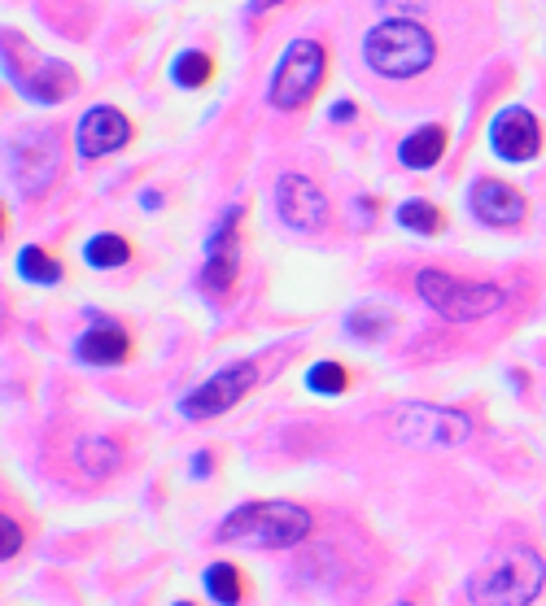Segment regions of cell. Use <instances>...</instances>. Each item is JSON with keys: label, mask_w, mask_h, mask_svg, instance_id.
I'll use <instances>...</instances> for the list:
<instances>
[{"label": "cell", "mask_w": 546, "mask_h": 606, "mask_svg": "<svg viewBox=\"0 0 546 606\" xmlns=\"http://www.w3.org/2000/svg\"><path fill=\"white\" fill-rule=\"evenodd\" d=\"M546 585V563L530 546H508L495 550L473 576H468V598L473 606H530Z\"/></svg>", "instance_id": "cell-1"}, {"label": "cell", "mask_w": 546, "mask_h": 606, "mask_svg": "<svg viewBox=\"0 0 546 606\" xmlns=\"http://www.w3.org/2000/svg\"><path fill=\"white\" fill-rule=\"evenodd\" d=\"M315 528L311 511L298 502H245L219 524V541H241L254 550H289Z\"/></svg>", "instance_id": "cell-2"}, {"label": "cell", "mask_w": 546, "mask_h": 606, "mask_svg": "<svg viewBox=\"0 0 546 606\" xmlns=\"http://www.w3.org/2000/svg\"><path fill=\"white\" fill-rule=\"evenodd\" d=\"M433 53H438V44H433L429 26H420L416 18L381 22V26H372L368 39H363L368 66H372L376 74H385V79H411V74L429 70V66H433Z\"/></svg>", "instance_id": "cell-3"}, {"label": "cell", "mask_w": 546, "mask_h": 606, "mask_svg": "<svg viewBox=\"0 0 546 606\" xmlns=\"http://www.w3.org/2000/svg\"><path fill=\"white\" fill-rule=\"evenodd\" d=\"M416 293L451 323H473V318H486V314H495L503 305V289L468 284V280H455V276L433 271V267L416 276Z\"/></svg>", "instance_id": "cell-4"}, {"label": "cell", "mask_w": 546, "mask_h": 606, "mask_svg": "<svg viewBox=\"0 0 546 606\" xmlns=\"http://www.w3.org/2000/svg\"><path fill=\"white\" fill-rule=\"evenodd\" d=\"M324 74H328V53H324V44H315V39H293V44L284 48L280 66H276V79H271V92H267V96H271L276 109H302V105L320 92Z\"/></svg>", "instance_id": "cell-5"}, {"label": "cell", "mask_w": 546, "mask_h": 606, "mask_svg": "<svg viewBox=\"0 0 546 606\" xmlns=\"http://www.w3.org/2000/svg\"><path fill=\"white\" fill-rule=\"evenodd\" d=\"M57 166H61V140H57L53 127L31 131V136H18L9 144V171H13V184L26 197H39L57 179Z\"/></svg>", "instance_id": "cell-6"}, {"label": "cell", "mask_w": 546, "mask_h": 606, "mask_svg": "<svg viewBox=\"0 0 546 606\" xmlns=\"http://www.w3.org/2000/svg\"><path fill=\"white\" fill-rule=\"evenodd\" d=\"M473 432L468 415L460 410H442V406H407L394 419V436L403 445H420V450H446V445H464Z\"/></svg>", "instance_id": "cell-7"}, {"label": "cell", "mask_w": 546, "mask_h": 606, "mask_svg": "<svg viewBox=\"0 0 546 606\" xmlns=\"http://www.w3.org/2000/svg\"><path fill=\"white\" fill-rule=\"evenodd\" d=\"M241 219H245V206H228L210 245H206V276L201 284L214 293V298H228L232 284H236V271H241Z\"/></svg>", "instance_id": "cell-8"}, {"label": "cell", "mask_w": 546, "mask_h": 606, "mask_svg": "<svg viewBox=\"0 0 546 606\" xmlns=\"http://www.w3.org/2000/svg\"><path fill=\"white\" fill-rule=\"evenodd\" d=\"M254 380H258V366H254V362H236V366L210 375L206 384H197V388L179 401V410H184L188 419H214V415L232 410V406L254 388Z\"/></svg>", "instance_id": "cell-9"}, {"label": "cell", "mask_w": 546, "mask_h": 606, "mask_svg": "<svg viewBox=\"0 0 546 606\" xmlns=\"http://www.w3.org/2000/svg\"><path fill=\"white\" fill-rule=\"evenodd\" d=\"M276 210L293 232H320L328 223V201L306 175H280L276 184Z\"/></svg>", "instance_id": "cell-10"}, {"label": "cell", "mask_w": 546, "mask_h": 606, "mask_svg": "<svg viewBox=\"0 0 546 606\" xmlns=\"http://www.w3.org/2000/svg\"><path fill=\"white\" fill-rule=\"evenodd\" d=\"M131 140V123L123 109L114 105H96L79 118L74 127V144H79V158H105V153H118L123 144Z\"/></svg>", "instance_id": "cell-11"}, {"label": "cell", "mask_w": 546, "mask_h": 606, "mask_svg": "<svg viewBox=\"0 0 546 606\" xmlns=\"http://www.w3.org/2000/svg\"><path fill=\"white\" fill-rule=\"evenodd\" d=\"M490 144H495V153L508 158V162H530V158H538V149H543V127H538V118H534L530 109L512 105V109H503V114L495 118Z\"/></svg>", "instance_id": "cell-12"}, {"label": "cell", "mask_w": 546, "mask_h": 606, "mask_svg": "<svg viewBox=\"0 0 546 606\" xmlns=\"http://www.w3.org/2000/svg\"><path fill=\"white\" fill-rule=\"evenodd\" d=\"M473 214L490 228H516L525 219V197L503 179H477L473 184Z\"/></svg>", "instance_id": "cell-13"}, {"label": "cell", "mask_w": 546, "mask_h": 606, "mask_svg": "<svg viewBox=\"0 0 546 606\" xmlns=\"http://www.w3.org/2000/svg\"><path fill=\"white\" fill-rule=\"evenodd\" d=\"M127 353H131V340L114 323H96L92 331L79 336V358L92 366H118V362H127Z\"/></svg>", "instance_id": "cell-14"}, {"label": "cell", "mask_w": 546, "mask_h": 606, "mask_svg": "<svg viewBox=\"0 0 546 606\" xmlns=\"http://www.w3.org/2000/svg\"><path fill=\"white\" fill-rule=\"evenodd\" d=\"M22 88L31 92V101H44V105H57L61 96H70V88H74V70L66 66V61H39L35 66V74L31 79H22Z\"/></svg>", "instance_id": "cell-15"}, {"label": "cell", "mask_w": 546, "mask_h": 606, "mask_svg": "<svg viewBox=\"0 0 546 606\" xmlns=\"http://www.w3.org/2000/svg\"><path fill=\"white\" fill-rule=\"evenodd\" d=\"M442 153H446V127H420V131H411V136L398 144V158H403V166H411V171L438 166Z\"/></svg>", "instance_id": "cell-16"}, {"label": "cell", "mask_w": 546, "mask_h": 606, "mask_svg": "<svg viewBox=\"0 0 546 606\" xmlns=\"http://www.w3.org/2000/svg\"><path fill=\"white\" fill-rule=\"evenodd\" d=\"M206 590L219 606H241L245 603V576L232 563H210L206 568Z\"/></svg>", "instance_id": "cell-17"}, {"label": "cell", "mask_w": 546, "mask_h": 606, "mask_svg": "<svg viewBox=\"0 0 546 606\" xmlns=\"http://www.w3.org/2000/svg\"><path fill=\"white\" fill-rule=\"evenodd\" d=\"M74 458H79V467H83L92 480H105V476H114V471L123 467V454H118L114 441H83Z\"/></svg>", "instance_id": "cell-18"}, {"label": "cell", "mask_w": 546, "mask_h": 606, "mask_svg": "<svg viewBox=\"0 0 546 606\" xmlns=\"http://www.w3.org/2000/svg\"><path fill=\"white\" fill-rule=\"evenodd\" d=\"M83 258H88L96 271H114V267H127V263H131V245H127L123 236L105 232V236H92V241H88Z\"/></svg>", "instance_id": "cell-19"}, {"label": "cell", "mask_w": 546, "mask_h": 606, "mask_svg": "<svg viewBox=\"0 0 546 606\" xmlns=\"http://www.w3.org/2000/svg\"><path fill=\"white\" fill-rule=\"evenodd\" d=\"M398 223L407 232H420V236H438L446 228V214L433 206V201H403L398 206Z\"/></svg>", "instance_id": "cell-20"}, {"label": "cell", "mask_w": 546, "mask_h": 606, "mask_svg": "<svg viewBox=\"0 0 546 606\" xmlns=\"http://www.w3.org/2000/svg\"><path fill=\"white\" fill-rule=\"evenodd\" d=\"M18 271H22L31 284H57V280H61V263H57L53 254L35 249V245H26V249L18 254Z\"/></svg>", "instance_id": "cell-21"}, {"label": "cell", "mask_w": 546, "mask_h": 606, "mask_svg": "<svg viewBox=\"0 0 546 606\" xmlns=\"http://www.w3.org/2000/svg\"><path fill=\"white\" fill-rule=\"evenodd\" d=\"M390 327H394V314L385 305H359L350 314V336H359V340H385Z\"/></svg>", "instance_id": "cell-22"}, {"label": "cell", "mask_w": 546, "mask_h": 606, "mask_svg": "<svg viewBox=\"0 0 546 606\" xmlns=\"http://www.w3.org/2000/svg\"><path fill=\"white\" fill-rule=\"evenodd\" d=\"M306 384H311L315 393L337 397V393H346V388H350V371H346L341 362H315V366H311V375H306Z\"/></svg>", "instance_id": "cell-23"}, {"label": "cell", "mask_w": 546, "mask_h": 606, "mask_svg": "<svg viewBox=\"0 0 546 606\" xmlns=\"http://www.w3.org/2000/svg\"><path fill=\"white\" fill-rule=\"evenodd\" d=\"M210 74H214V61L206 53H184L175 61V83L179 88H201V83H210Z\"/></svg>", "instance_id": "cell-24"}, {"label": "cell", "mask_w": 546, "mask_h": 606, "mask_svg": "<svg viewBox=\"0 0 546 606\" xmlns=\"http://www.w3.org/2000/svg\"><path fill=\"white\" fill-rule=\"evenodd\" d=\"M0 528H4V559H13L18 550H22V528H18V520L13 515H0Z\"/></svg>", "instance_id": "cell-25"}, {"label": "cell", "mask_w": 546, "mask_h": 606, "mask_svg": "<svg viewBox=\"0 0 546 606\" xmlns=\"http://www.w3.org/2000/svg\"><path fill=\"white\" fill-rule=\"evenodd\" d=\"M381 4H385V9H394V13H407V18L425 9V0H381Z\"/></svg>", "instance_id": "cell-26"}, {"label": "cell", "mask_w": 546, "mask_h": 606, "mask_svg": "<svg viewBox=\"0 0 546 606\" xmlns=\"http://www.w3.org/2000/svg\"><path fill=\"white\" fill-rule=\"evenodd\" d=\"M210 471H214V458H210V454H197V458H193V476L201 480V476H210Z\"/></svg>", "instance_id": "cell-27"}, {"label": "cell", "mask_w": 546, "mask_h": 606, "mask_svg": "<svg viewBox=\"0 0 546 606\" xmlns=\"http://www.w3.org/2000/svg\"><path fill=\"white\" fill-rule=\"evenodd\" d=\"M333 118H337V123L355 118V105H350V101H337V105H333Z\"/></svg>", "instance_id": "cell-28"}, {"label": "cell", "mask_w": 546, "mask_h": 606, "mask_svg": "<svg viewBox=\"0 0 546 606\" xmlns=\"http://www.w3.org/2000/svg\"><path fill=\"white\" fill-rule=\"evenodd\" d=\"M271 4H280V0H249V13H267Z\"/></svg>", "instance_id": "cell-29"}, {"label": "cell", "mask_w": 546, "mask_h": 606, "mask_svg": "<svg viewBox=\"0 0 546 606\" xmlns=\"http://www.w3.org/2000/svg\"><path fill=\"white\" fill-rule=\"evenodd\" d=\"M175 606H193V603H175Z\"/></svg>", "instance_id": "cell-30"}, {"label": "cell", "mask_w": 546, "mask_h": 606, "mask_svg": "<svg viewBox=\"0 0 546 606\" xmlns=\"http://www.w3.org/2000/svg\"><path fill=\"white\" fill-rule=\"evenodd\" d=\"M403 606H411V603H403Z\"/></svg>", "instance_id": "cell-31"}]
</instances>
